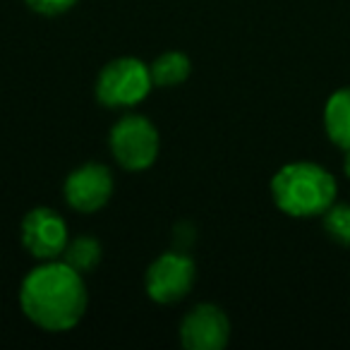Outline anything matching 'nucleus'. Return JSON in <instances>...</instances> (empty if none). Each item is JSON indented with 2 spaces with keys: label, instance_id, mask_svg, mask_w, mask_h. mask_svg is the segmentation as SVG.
Wrapping results in <instances>:
<instances>
[{
  "label": "nucleus",
  "instance_id": "nucleus-1",
  "mask_svg": "<svg viewBox=\"0 0 350 350\" xmlns=\"http://www.w3.org/2000/svg\"><path fill=\"white\" fill-rule=\"evenodd\" d=\"M20 307L31 324L49 334L75 329L89 307L84 273L63 259L41 262L22 281Z\"/></svg>",
  "mask_w": 350,
  "mask_h": 350
},
{
  "label": "nucleus",
  "instance_id": "nucleus-2",
  "mask_svg": "<svg viewBox=\"0 0 350 350\" xmlns=\"http://www.w3.org/2000/svg\"><path fill=\"white\" fill-rule=\"evenodd\" d=\"M338 195L336 178L319 163L293 161L271 178V200L278 211L293 219L321 216Z\"/></svg>",
  "mask_w": 350,
  "mask_h": 350
},
{
  "label": "nucleus",
  "instance_id": "nucleus-3",
  "mask_svg": "<svg viewBox=\"0 0 350 350\" xmlns=\"http://www.w3.org/2000/svg\"><path fill=\"white\" fill-rule=\"evenodd\" d=\"M151 87L149 65L125 55L103 65L96 79V98L103 108H135L149 96Z\"/></svg>",
  "mask_w": 350,
  "mask_h": 350
},
{
  "label": "nucleus",
  "instance_id": "nucleus-4",
  "mask_svg": "<svg viewBox=\"0 0 350 350\" xmlns=\"http://www.w3.org/2000/svg\"><path fill=\"white\" fill-rule=\"evenodd\" d=\"M108 149L120 168L146 170L159 159V130L144 116H122L108 132Z\"/></svg>",
  "mask_w": 350,
  "mask_h": 350
},
{
  "label": "nucleus",
  "instance_id": "nucleus-5",
  "mask_svg": "<svg viewBox=\"0 0 350 350\" xmlns=\"http://www.w3.org/2000/svg\"><path fill=\"white\" fill-rule=\"evenodd\" d=\"M197 278V267L185 252H163L144 273V291L159 305H175L187 297Z\"/></svg>",
  "mask_w": 350,
  "mask_h": 350
},
{
  "label": "nucleus",
  "instance_id": "nucleus-6",
  "mask_svg": "<svg viewBox=\"0 0 350 350\" xmlns=\"http://www.w3.org/2000/svg\"><path fill=\"white\" fill-rule=\"evenodd\" d=\"M20 238L25 250L36 262H51L60 259L68 247V224L55 209L49 206H36L22 219Z\"/></svg>",
  "mask_w": 350,
  "mask_h": 350
},
{
  "label": "nucleus",
  "instance_id": "nucleus-7",
  "mask_svg": "<svg viewBox=\"0 0 350 350\" xmlns=\"http://www.w3.org/2000/svg\"><path fill=\"white\" fill-rule=\"evenodd\" d=\"M113 190H116V183H113L111 168L92 161V163H82L68 175L63 195L70 209L79 214H94L111 202Z\"/></svg>",
  "mask_w": 350,
  "mask_h": 350
},
{
  "label": "nucleus",
  "instance_id": "nucleus-8",
  "mask_svg": "<svg viewBox=\"0 0 350 350\" xmlns=\"http://www.w3.org/2000/svg\"><path fill=\"white\" fill-rule=\"evenodd\" d=\"M230 340V319L219 305L200 302L180 321L185 350H224Z\"/></svg>",
  "mask_w": 350,
  "mask_h": 350
},
{
  "label": "nucleus",
  "instance_id": "nucleus-9",
  "mask_svg": "<svg viewBox=\"0 0 350 350\" xmlns=\"http://www.w3.org/2000/svg\"><path fill=\"white\" fill-rule=\"evenodd\" d=\"M324 130L334 146L350 149V87H343L326 98Z\"/></svg>",
  "mask_w": 350,
  "mask_h": 350
},
{
  "label": "nucleus",
  "instance_id": "nucleus-10",
  "mask_svg": "<svg viewBox=\"0 0 350 350\" xmlns=\"http://www.w3.org/2000/svg\"><path fill=\"white\" fill-rule=\"evenodd\" d=\"M151 70V82L154 87L168 89V87H180L192 72V60L180 51H168L161 53L154 63L149 65Z\"/></svg>",
  "mask_w": 350,
  "mask_h": 350
},
{
  "label": "nucleus",
  "instance_id": "nucleus-11",
  "mask_svg": "<svg viewBox=\"0 0 350 350\" xmlns=\"http://www.w3.org/2000/svg\"><path fill=\"white\" fill-rule=\"evenodd\" d=\"M101 254H103L101 243H98L94 235H77V238L68 240V247H65L60 259H63L65 264H70L75 271L89 273L98 267Z\"/></svg>",
  "mask_w": 350,
  "mask_h": 350
},
{
  "label": "nucleus",
  "instance_id": "nucleus-12",
  "mask_svg": "<svg viewBox=\"0 0 350 350\" xmlns=\"http://www.w3.org/2000/svg\"><path fill=\"white\" fill-rule=\"evenodd\" d=\"M321 226L324 233L329 235L334 243L350 247V204H334L321 214Z\"/></svg>",
  "mask_w": 350,
  "mask_h": 350
},
{
  "label": "nucleus",
  "instance_id": "nucleus-13",
  "mask_svg": "<svg viewBox=\"0 0 350 350\" xmlns=\"http://www.w3.org/2000/svg\"><path fill=\"white\" fill-rule=\"evenodd\" d=\"M79 0H27L31 12H39L44 17H55V15H65L70 12Z\"/></svg>",
  "mask_w": 350,
  "mask_h": 350
},
{
  "label": "nucleus",
  "instance_id": "nucleus-14",
  "mask_svg": "<svg viewBox=\"0 0 350 350\" xmlns=\"http://www.w3.org/2000/svg\"><path fill=\"white\" fill-rule=\"evenodd\" d=\"M343 173H345V178L350 180V149L345 151V156H343Z\"/></svg>",
  "mask_w": 350,
  "mask_h": 350
}]
</instances>
